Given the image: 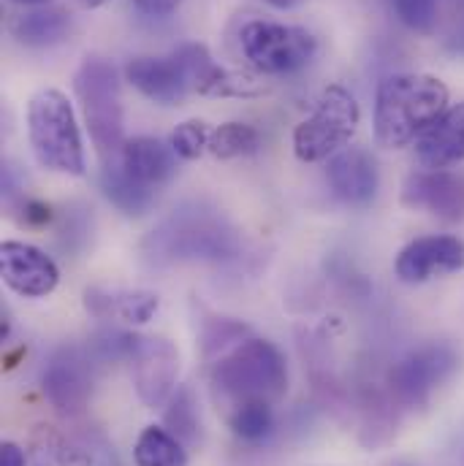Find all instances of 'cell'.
<instances>
[{
  "label": "cell",
  "mask_w": 464,
  "mask_h": 466,
  "mask_svg": "<svg viewBox=\"0 0 464 466\" xmlns=\"http://www.w3.org/2000/svg\"><path fill=\"white\" fill-rule=\"evenodd\" d=\"M449 109V87L429 74L386 76L375 96V138L386 149H402L432 127Z\"/></svg>",
  "instance_id": "obj_1"
},
{
  "label": "cell",
  "mask_w": 464,
  "mask_h": 466,
  "mask_svg": "<svg viewBox=\"0 0 464 466\" xmlns=\"http://www.w3.org/2000/svg\"><path fill=\"white\" fill-rule=\"evenodd\" d=\"M210 382L215 399L229 410L244 401L274 404L288 390V363L277 345L250 337L233 345L212 366Z\"/></svg>",
  "instance_id": "obj_2"
},
{
  "label": "cell",
  "mask_w": 464,
  "mask_h": 466,
  "mask_svg": "<svg viewBox=\"0 0 464 466\" xmlns=\"http://www.w3.org/2000/svg\"><path fill=\"white\" fill-rule=\"evenodd\" d=\"M27 138L36 160L57 174L82 177L85 144L71 101L60 90H41L27 104Z\"/></svg>",
  "instance_id": "obj_3"
},
{
  "label": "cell",
  "mask_w": 464,
  "mask_h": 466,
  "mask_svg": "<svg viewBox=\"0 0 464 466\" xmlns=\"http://www.w3.org/2000/svg\"><path fill=\"white\" fill-rule=\"evenodd\" d=\"M74 90L82 104V115L88 122L90 138L104 157H115L122 149V96H119V74L115 63L107 57H85L77 76Z\"/></svg>",
  "instance_id": "obj_4"
},
{
  "label": "cell",
  "mask_w": 464,
  "mask_h": 466,
  "mask_svg": "<svg viewBox=\"0 0 464 466\" xmlns=\"http://www.w3.org/2000/svg\"><path fill=\"white\" fill-rule=\"evenodd\" d=\"M361 122L358 101L348 87L329 85L313 115L302 119L294 130V152L302 163H321L335 157L350 144Z\"/></svg>",
  "instance_id": "obj_5"
},
{
  "label": "cell",
  "mask_w": 464,
  "mask_h": 466,
  "mask_svg": "<svg viewBox=\"0 0 464 466\" xmlns=\"http://www.w3.org/2000/svg\"><path fill=\"white\" fill-rule=\"evenodd\" d=\"M244 60L266 76H291L307 68L318 52V38L307 27L250 19L239 30Z\"/></svg>",
  "instance_id": "obj_6"
},
{
  "label": "cell",
  "mask_w": 464,
  "mask_h": 466,
  "mask_svg": "<svg viewBox=\"0 0 464 466\" xmlns=\"http://www.w3.org/2000/svg\"><path fill=\"white\" fill-rule=\"evenodd\" d=\"M459 358L449 345H424L402 355L388 371V390L399 407L418 410L454 374Z\"/></svg>",
  "instance_id": "obj_7"
},
{
  "label": "cell",
  "mask_w": 464,
  "mask_h": 466,
  "mask_svg": "<svg viewBox=\"0 0 464 466\" xmlns=\"http://www.w3.org/2000/svg\"><path fill=\"white\" fill-rule=\"evenodd\" d=\"M152 247L166 258H229L233 252V236L223 223L207 220L204 215H180L163 223L152 233Z\"/></svg>",
  "instance_id": "obj_8"
},
{
  "label": "cell",
  "mask_w": 464,
  "mask_h": 466,
  "mask_svg": "<svg viewBox=\"0 0 464 466\" xmlns=\"http://www.w3.org/2000/svg\"><path fill=\"white\" fill-rule=\"evenodd\" d=\"M128 360L133 366V385L139 399L147 407H163L177 390V374H180L177 348L158 337H136V345L130 350Z\"/></svg>",
  "instance_id": "obj_9"
},
{
  "label": "cell",
  "mask_w": 464,
  "mask_h": 466,
  "mask_svg": "<svg viewBox=\"0 0 464 466\" xmlns=\"http://www.w3.org/2000/svg\"><path fill=\"white\" fill-rule=\"evenodd\" d=\"M41 388L55 410H60L63 415H79L93 393L90 358L77 348L55 350L44 363Z\"/></svg>",
  "instance_id": "obj_10"
},
{
  "label": "cell",
  "mask_w": 464,
  "mask_h": 466,
  "mask_svg": "<svg viewBox=\"0 0 464 466\" xmlns=\"http://www.w3.org/2000/svg\"><path fill=\"white\" fill-rule=\"evenodd\" d=\"M464 268V241L459 236H421L410 241L394 263L399 282L421 285L440 274H457Z\"/></svg>",
  "instance_id": "obj_11"
},
{
  "label": "cell",
  "mask_w": 464,
  "mask_h": 466,
  "mask_svg": "<svg viewBox=\"0 0 464 466\" xmlns=\"http://www.w3.org/2000/svg\"><path fill=\"white\" fill-rule=\"evenodd\" d=\"M0 274L3 282L25 299H44L60 282L57 263L44 249L25 241H3Z\"/></svg>",
  "instance_id": "obj_12"
},
{
  "label": "cell",
  "mask_w": 464,
  "mask_h": 466,
  "mask_svg": "<svg viewBox=\"0 0 464 466\" xmlns=\"http://www.w3.org/2000/svg\"><path fill=\"white\" fill-rule=\"evenodd\" d=\"M402 204L459 223L464 220V177L443 168L413 171L402 185Z\"/></svg>",
  "instance_id": "obj_13"
},
{
  "label": "cell",
  "mask_w": 464,
  "mask_h": 466,
  "mask_svg": "<svg viewBox=\"0 0 464 466\" xmlns=\"http://www.w3.org/2000/svg\"><path fill=\"white\" fill-rule=\"evenodd\" d=\"M326 179L332 193L350 209H366L377 198V163L361 147H345L343 152H337L329 160Z\"/></svg>",
  "instance_id": "obj_14"
},
{
  "label": "cell",
  "mask_w": 464,
  "mask_h": 466,
  "mask_svg": "<svg viewBox=\"0 0 464 466\" xmlns=\"http://www.w3.org/2000/svg\"><path fill=\"white\" fill-rule=\"evenodd\" d=\"M125 79L150 101L160 106H174L191 96V82L177 52L166 57H136L125 66Z\"/></svg>",
  "instance_id": "obj_15"
},
{
  "label": "cell",
  "mask_w": 464,
  "mask_h": 466,
  "mask_svg": "<svg viewBox=\"0 0 464 466\" xmlns=\"http://www.w3.org/2000/svg\"><path fill=\"white\" fill-rule=\"evenodd\" d=\"M119 163L133 179L152 190L163 187L177 174V152L171 149V144H163L152 136H136L125 141L119 149Z\"/></svg>",
  "instance_id": "obj_16"
},
{
  "label": "cell",
  "mask_w": 464,
  "mask_h": 466,
  "mask_svg": "<svg viewBox=\"0 0 464 466\" xmlns=\"http://www.w3.org/2000/svg\"><path fill=\"white\" fill-rule=\"evenodd\" d=\"M416 157L424 168H449L464 160V101L446 109L416 141Z\"/></svg>",
  "instance_id": "obj_17"
},
{
  "label": "cell",
  "mask_w": 464,
  "mask_h": 466,
  "mask_svg": "<svg viewBox=\"0 0 464 466\" xmlns=\"http://www.w3.org/2000/svg\"><path fill=\"white\" fill-rule=\"evenodd\" d=\"M85 307L96 318H119L125 323L141 326L158 312V296L147 290H88Z\"/></svg>",
  "instance_id": "obj_18"
},
{
  "label": "cell",
  "mask_w": 464,
  "mask_h": 466,
  "mask_svg": "<svg viewBox=\"0 0 464 466\" xmlns=\"http://www.w3.org/2000/svg\"><path fill=\"white\" fill-rule=\"evenodd\" d=\"M71 30H74L71 14L63 8H46V5L25 11L11 22L14 38L25 46H36V49L55 46V44L66 41L71 35Z\"/></svg>",
  "instance_id": "obj_19"
},
{
  "label": "cell",
  "mask_w": 464,
  "mask_h": 466,
  "mask_svg": "<svg viewBox=\"0 0 464 466\" xmlns=\"http://www.w3.org/2000/svg\"><path fill=\"white\" fill-rule=\"evenodd\" d=\"M101 190L104 196L115 204L119 212L125 215H144L152 204H155V193L152 187L141 185L139 179H133L119 157H112L104 163V171H101Z\"/></svg>",
  "instance_id": "obj_20"
},
{
  "label": "cell",
  "mask_w": 464,
  "mask_h": 466,
  "mask_svg": "<svg viewBox=\"0 0 464 466\" xmlns=\"http://www.w3.org/2000/svg\"><path fill=\"white\" fill-rule=\"evenodd\" d=\"M38 466H117V461L101 437H74L49 442L38 453Z\"/></svg>",
  "instance_id": "obj_21"
},
{
  "label": "cell",
  "mask_w": 464,
  "mask_h": 466,
  "mask_svg": "<svg viewBox=\"0 0 464 466\" xmlns=\"http://www.w3.org/2000/svg\"><path fill=\"white\" fill-rule=\"evenodd\" d=\"M136 466H188V451L180 437L163 426H147L133 445Z\"/></svg>",
  "instance_id": "obj_22"
},
{
  "label": "cell",
  "mask_w": 464,
  "mask_h": 466,
  "mask_svg": "<svg viewBox=\"0 0 464 466\" xmlns=\"http://www.w3.org/2000/svg\"><path fill=\"white\" fill-rule=\"evenodd\" d=\"M229 429L244 445H261L274 434V410L269 401H244L229 410Z\"/></svg>",
  "instance_id": "obj_23"
},
{
  "label": "cell",
  "mask_w": 464,
  "mask_h": 466,
  "mask_svg": "<svg viewBox=\"0 0 464 466\" xmlns=\"http://www.w3.org/2000/svg\"><path fill=\"white\" fill-rule=\"evenodd\" d=\"M261 149V133L247 122H223L212 130L210 152L221 160L247 157Z\"/></svg>",
  "instance_id": "obj_24"
},
{
  "label": "cell",
  "mask_w": 464,
  "mask_h": 466,
  "mask_svg": "<svg viewBox=\"0 0 464 466\" xmlns=\"http://www.w3.org/2000/svg\"><path fill=\"white\" fill-rule=\"evenodd\" d=\"M166 429L180 437L185 445H196L201 440V420H199V410L193 401L191 388L177 385V390L171 393V399L166 401Z\"/></svg>",
  "instance_id": "obj_25"
},
{
  "label": "cell",
  "mask_w": 464,
  "mask_h": 466,
  "mask_svg": "<svg viewBox=\"0 0 464 466\" xmlns=\"http://www.w3.org/2000/svg\"><path fill=\"white\" fill-rule=\"evenodd\" d=\"M210 138H212V130L204 119H185L174 127L169 144L180 160H196L204 152H210Z\"/></svg>",
  "instance_id": "obj_26"
},
{
  "label": "cell",
  "mask_w": 464,
  "mask_h": 466,
  "mask_svg": "<svg viewBox=\"0 0 464 466\" xmlns=\"http://www.w3.org/2000/svg\"><path fill=\"white\" fill-rule=\"evenodd\" d=\"M399 22L416 33L429 35L438 25V0H394Z\"/></svg>",
  "instance_id": "obj_27"
},
{
  "label": "cell",
  "mask_w": 464,
  "mask_h": 466,
  "mask_svg": "<svg viewBox=\"0 0 464 466\" xmlns=\"http://www.w3.org/2000/svg\"><path fill=\"white\" fill-rule=\"evenodd\" d=\"M244 334H247V329L233 320H212L204 329V352L212 355L229 345H239L244 339Z\"/></svg>",
  "instance_id": "obj_28"
},
{
  "label": "cell",
  "mask_w": 464,
  "mask_h": 466,
  "mask_svg": "<svg viewBox=\"0 0 464 466\" xmlns=\"http://www.w3.org/2000/svg\"><path fill=\"white\" fill-rule=\"evenodd\" d=\"M133 3L147 16H169L182 5V0H133Z\"/></svg>",
  "instance_id": "obj_29"
},
{
  "label": "cell",
  "mask_w": 464,
  "mask_h": 466,
  "mask_svg": "<svg viewBox=\"0 0 464 466\" xmlns=\"http://www.w3.org/2000/svg\"><path fill=\"white\" fill-rule=\"evenodd\" d=\"M0 466H27L25 451L16 442H3L0 445Z\"/></svg>",
  "instance_id": "obj_30"
},
{
  "label": "cell",
  "mask_w": 464,
  "mask_h": 466,
  "mask_svg": "<svg viewBox=\"0 0 464 466\" xmlns=\"http://www.w3.org/2000/svg\"><path fill=\"white\" fill-rule=\"evenodd\" d=\"M263 3H269L272 8H280V11H288V8H296L302 0H263Z\"/></svg>",
  "instance_id": "obj_31"
},
{
  "label": "cell",
  "mask_w": 464,
  "mask_h": 466,
  "mask_svg": "<svg viewBox=\"0 0 464 466\" xmlns=\"http://www.w3.org/2000/svg\"><path fill=\"white\" fill-rule=\"evenodd\" d=\"M79 5H85V8H98V5H104V3H109V0H77Z\"/></svg>",
  "instance_id": "obj_32"
},
{
  "label": "cell",
  "mask_w": 464,
  "mask_h": 466,
  "mask_svg": "<svg viewBox=\"0 0 464 466\" xmlns=\"http://www.w3.org/2000/svg\"><path fill=\"white\" fill-rule=\"evenodd\" d=\"M11 3H19V5H46L49 0H11Z\"/></svg>",
  "instance_id": "obj_33"
}]
</instances>
